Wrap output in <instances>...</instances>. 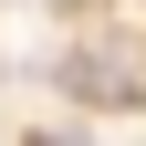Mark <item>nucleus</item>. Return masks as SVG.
<instances>
[{
  "label": "nucleus",
  "instance_id": "1",
  "mask_svg": "<svg viewBox=\"0 0 146 146\" xmlns=\"http://www.w3.org/2000/svg\"><path fill=\"white\" fill-rule=\"evenodd\" d=\"M31 146H73V136H63V125H52V136H31Z\"/></svg>",
  "mask_w": 146,
  "mask_h": 146
}]
</instances>
